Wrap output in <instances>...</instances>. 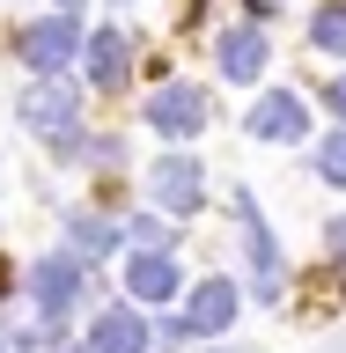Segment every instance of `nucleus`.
Listing matches in <instances>:
<instances>
[{"label":"nucleus","instance_id":"obj_1","mask_svg":"<svg viewBox=\"0 0 346 353\" xmlns=\"http://www.w3.org/2000/svg\"><path fill=\"white\" fill-rule=\"evenodd\" d=\"M74 110H81V96H74L59 74H37V88L22 96V125H30V132H52V140L74 154V148H81V132H74Z\"/></svg>","mask_w":346,"mask_h":353},{"label":"nucleus","instance_id":"obj_2","mask_svg":"<svg viewBox=\"0 0 346 353\" xmlns=\"http://www.w3.org/2000/svg\"><path fill=\"white\" fill-rule=\"evenodd\" d=\"M30 294H37V309H44V339H52V331H59V316L74 309V294H81V258H66V250L37 258V272H30Z\"/></svg>","mask_w":346,"mask_h":353},{"label":"nucleus","instance_id":"obj_3","mask_svg":"<svg viewBox=\"0 0 346 353\" xmlns=\"http://www.w3.org/2000/svg\"><path fill=\"white\" fill-rule=\"evenodd\" d=\"M148 125L162 132V140H192V132L206 125V88H192V81H170V88H155V103H148Z\"/></svg>","mask_w":346,"mask_h":353},{"label":"nucleus","instance_id":"obj_4","mask_svg":"<svg viewBox=\"0 0 346 353\" xmlns=\"http://www.w3.org/2000/svg\"><path fill=\"white\" fill-rule=\"evenodd\" d=\"M74 52H81V22L74 15H44V22H30V37H22V59L37 66V74H59Z\"/></svg>","mask_w":346,"mask_h":353},{"label":"nucleus","instance_id":"obj_5","mask_svg":"<svg viewBox=\"0 0 346 353\" xmlns=\"http://www.w3.org/2000/svg\"><path fill=\"white\" fill-rule=\"evenodd\" d=\"M199 162H184V154H170V162H155V206H170V214H192L199 199H206V184H199Z\"/></svg>","mask_w":346,"mask_h":353},{"label":"nucleus","instance_id":"obj_6","mask_svg":"<svg viewBox=\"0 0 346 353\" xmlns=\"http://www.w3.org/2000/svg\"><path fill=\"white\" fill-rule=\"evenodd\" d=\"M302 132H309L302 96H287V88L258 96V110H251V140H302Z\"/></svg>","mask_w":346,"mask_h":353},{"label":"nucleus","instance_id":"obj_7","mask_svg":"<svg viewBox=\"0 0 346 353\" xmlns=\"http://www.w3.org/2000/svg\"><path fill=\"white\" fill-rule=\"evenodd\" d=\"M236 214H243V236H251V265H258V302H273V294H280V250H273V236H265L258 199H251V192L236 199Z\"/></svg>","mask_w":346,"mask_h":353},{"label":"nucleus","instance_id":"obj_8","mask_svg":"<svg viewBox=\"0 0 346 353\" xmlns=\"http://www.w3.org/2000/svg\"><path fill=\"white\" fill-rule=\"evenodd\" d=\"M184 324L192 331H229L236 324V280H199L192 302H184Z\"/></svg>","mask_w":346,"mask_h":353},{"label":"nucleus","instance_id":"obj_9","mask_svg":"<svg viewBox=\"0 0 346 353\" xmlns=\"http://www.w3.org/2000/svg\"><path fill=\"white\" fill-rule=\"evenodd\" d=\"M214 52H221V74L229 81H258V66H265V30H221L214 37Z\"/></svg>","mask_w":346,"mask_h":353},{"label":"nucleus","instance_id":"obj_10","mask_svg":"<svg viewBox=\"0 0 346 353\" xmlns=\"http://www.w3.org/2000/svg\"><path fill=\"white\" fill-rule=\"evenodd\" d=\"M88 353H148V324H140V309H104L96 331H88Z\"/></svg>","mask_w":346,"mask_h":353},{"label":"nucleus","instance_id":"obj_11","mask_svg":"<svg viewBox=\"0 0 346 353\" xmlns=\"http://www.w3.org/2000/svg\"><path fill=\"white\" fill-rule=\"evenodd\" d=\"M126 294H133V302H170V294H177L170 250H140V258H133V272H126Z\"/></svg>","mask_w":346,"mask_h":353},{"label":"nucleus","instance_id":"obj_12","mask_svg":"<svg viewBox=\"0 0 346 353\" xmlns=\"http://www.w3.org/2000/svg\"><path fill=\"white\" fill-rule=\"evenodd\" d=\"M81 52H88V81L104 88V96H110L118 81H126V66H133L126 52H133V44L118 37V30H96V44H81Z\"/></svg>","mask_w":346,"mask_h":353},{"label":"nucleus","instance_id":"obj_13","mask_svg":"<svg viewBox=\"0 0 346 353\" xmlns=\"http://www.w3.org/2000/svg\"><path fill=\"white\" fill-rule=\"evenodd\" d=\"M118 250V228L96 214H74V258H110Z\"/></svg>","mask_w":346,"mask_h":353},{"label":"nucleus","instance_id":"obj_14","mask_svg":"<svg viewBox=\"0 0 346 353\" xmlns=\"http://www.w3.org/2000/svg\"><path fill=\"white\" fill-rule=\"evenodd\" d=\"M309 37H317V52H331V59H346V0H331V8H317V22H309Z\"/></svg>","mask_w":346,"mask_h":353},{"label":"nucleus","instance_id":"obj_15","mask_svg":"<svg viewBox=\"0 0 346 353\" xmlns=\"http://www.w3.org/2000/svg\"><path fill=\"white\" fill-rule=\"evenodd\" d=\"M317 176H325V184H346V132L317 140Z\"/></svg>","mask_w":346,"mask_h":353},{"label":"nucleus","instance_id":"obj_16","mask_svg":"<svg viewBox=\"0 0 346 353\" xmlns=\"http://www.w3.org/2000/svg\"><path fill=\"white\" fill-rule=\"evenodd\" d=\"M133 236L148 243V250H170V228H162V221H155V214H140V221H133Z\"/></svg>","mask_w":346,"mask_h":353},{"label":"nucleus","instance_id":"obj_17","mask_svg":"<svg viewBox=\"0 0 346 353\" xmlns=\"http://www.w3.org/2000/svg\"><path fill=\"white\" fill-rule=\"evenodd\" d=\"M331 265L346 272V221H331Z\"/></svg>","mask_w":346,"mask_h":353},{"label":"nucleus","instance_id":"obj_18","mask_svg":"<svg viewBox=\"0 0 346 353\" xmlns=\"http://www.w3.org/2000/svg\"><path fill=\"white\" fill-rule=\"evenodd\" d=\"M0 353H30V339L22 331H0Z\"/></svg>","mask_w":346,"mask_h":353},{"label":"nucleus","instance_id":"obj_19","mask_svg":"<svg viewBox=\"0 0 346 353\" xmlns=\"http://www.w3.org/2000/svg\"><path fill=\"white\" fill-rule=\"evenodd\" d=\"M331 118H346V74L331 81Z\"/></svg>","mask_w":346,"mask_h":353},{"label":"nucleus","instance_id":"obj_20","mask_svg":"<svg viewBox=\"0 0 346 353\" xmlns=\"http://www.w3.org/2000/svg\"><path fill=\"white\" fill-rule=\"evenodd\" d=\"M0 302H8V265H0Z\"/></svg>","mask_w":346,"mask_h":353},{"label":"nucleus","instance_id":"obj_21","mask_svg":"<svg viewBox=\"0 0 346 353\" xmlns=\"http://www.w3.org/2000/svg\"><path fill=\"white\" fill-rule=\"evenodd\" d=\"M59 353H88V346H59Z\"/></svg>","mask_w":346,"mask_h":353}]
</instances>
